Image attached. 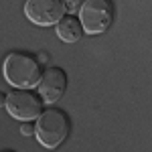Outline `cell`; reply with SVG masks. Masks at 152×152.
<instances>
[{
  "label": "cell",
  "instance_id": "1",
  "mask_svg": "<svg viewBox=\"0 0 152 152\" xmlns=\"http://www.w3.org/2000/svg\"><path fill=\"white\" fill-rule=\"evenodd\" d=\"M2 73L12 87H37V83L43 77V67L35 55L12 51L4 59Z\"/></svg>",
  "mask_w": 152,
  "mask_h": 152
},
{
  "label": "cell",
  "instance_id": "2",
  "mask_svg": "<svg viewBox=\"0 0 152 152\" xmlns=\"http://www.w3.org/2000/svg\"><path fill=\"white\" fill-rule=\"evenodd\" d=\"M37 140L45 148H57L59 144L67 140L71 130L69 116L59 107H47L37 118Z\"/></svg>",
  "mask_w": 152,
  "mask_h": 152
},
{
  "label": "cell",
  "instance_id": "3",
  "mask_svg": "<svg viewBox=\"0 0 152 152\" xmlns=\"http://www.w3.org/2000/svg\"><path fill=\"white\" fill-rule=\"evenodd\" d=\"M4 107L14 120L26 122V120H37L41 116V112L45 110V102L39 95V91H31V87H16L14 91L6 95Z\"/></svg>",
  "mask_w": 152,
  "mask_h": 152
},
{
  "label": "cell",
  "instance_id": "4",
  "mask_svg": "<svg viewBox=\"0 0 152 152\" xmlns=\"http://www.w3.org/2000/svg\"><path fill=\"white\" fill-rule=\"evenodd\" d=\"M79 20L85 33H105L114 23V4L110 0H85L79 8Z\"/></svg>",
  "mask_w": 152,
  "mask_h": 152
},
{
  "label": "cell",
  "instance_id": "5",
  "mask_svg": "<svg viewBox=\"0 0 152 152\" xmlns=\"http://www.w3.org/2000/svg\"><path fill=\"white\" fill-rule=\"evenodd\" d=\"M24 14L37 26H51V24H57L61 16L65 14V2L63 0H26Z\"/></svg>",
  "mask_w": 152,
  "mask_h": 152
},
{
  "label": "cell",
  "instance_id": "6",
  "mask_svg": "<svg viewBox=\"0 0 152 152\" xmlns=\"http://www.w3.org/2000/svg\"><path fill=\"white\" fill-rule=\"evenodd\" d=\"M37 91L43 97L45 104L59 102L65 95V91H67V73L61 67H49V69H45L41 81L37 83Z\"/></svg>",
  "mask_w": 152,
  "mask_h": 152
},
{
  "label": "cell",
  "instance_id": "7",
  "mask_svg": "<svg viewBox=\"0 0 152 152\" xmlns=\"http://www.w3.org/2000/svg\"><path fill=\"white\" fill-rule=\"evenodd\" d=\"M55 26H57V37L63 43H77V41L83 39V33H85L81 20L75 14H71V12L69 14H63L61 20Z\"/></svg>",
  "mask_w": 152,
  "mask_h": 152
},
{
  "label": "cell",
  "instance_id": "8",
  "mask_svg": "<svg viewBox=\"0 0 152 152\" xmlns=\"http://www.w3.org/2000/svg\"><path fill=\"white\" fill-rule=\"evenodd\" d=\"M20 134H23V136H35L37 134V124L33 120L23 122V124H20Z\"/></svg>",
  "mask_w": 152,
  "mask_h": 152
},
{
  "label": "cell",
  "instance_id": "9",
  "mask_svg": "<svg viewBox=\"0 0 152 152\" xmlns=\"http://www.w3.org/2000/svg\"><path fill=\"white\" fill-rule=\"evenodd\" d=\"M63 2H65V10L73 14V12H77L79 8H81V4L85 2V0H63Z\"/></svg>",
  "mask_w": 152,
  "mask_h": 152
},
{
  "label": "cell",
  "instance_id": "10",
  "mask_svg": "<svg viewBox=\"0 0 152 152\" xmlns=\"http://www.w3.org/2000/svg\"><path fill=\"white\" fill-rule=\"evenodd\" d=\"M4 105H6V94L0 91V107H4Z\"/></svg>",
  "mask_w": 152,
  "mask_h": 152
},
{
  "label": "cell",
  "instance_id": "11",
  "mask_svg": "<svg viewBox=\"0 0 152 152\" xmlns=\"http://www.w3.org/2000/svg\"><path fill=\"white\" fill-rule=\"evenodd\" d=\"M37 59H39L41 63H45V61L49 59V55H47V53H39V57H37Z\"/></svg>",
  "mask_w": 152,
  "mask_h": 152
}]
</instances>
